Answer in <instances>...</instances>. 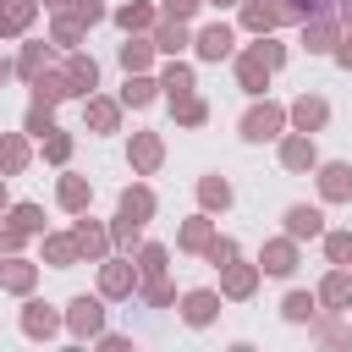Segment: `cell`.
<instances>
[{
  "label": "cell",
  "instance_id": "obj_40",
  "mask_svg": "<svg viewBox=\"0 0 352 352\" xmlns=\"http://www.w3.org/2000/svg\"><path fill=\"white\" fill-rule=\"evenodd\" d=\"M170 110H176V126H204V121H209V104H204L198 94H187V99H176Z\"/></svg>",
  "mask_w": 352,
  "mask_h": 352
},
{
  "label": "cell",
  "instance_id": "obj_53",
  "mask_svg": "<svg viewBox=\"0 0 352 352\" xmlns=\"http://www.w3.org/2000/svg\"><path fill=\"white\" fill-rule=\"evenodd\" d=\"M330 55H336V66H346V72H352V33H341V38H336V50H330Z\"/></svg>",
  "mask_w": 352,
  "mask_h": 352
},
{
  "label": "cell",
  "instance_id": "obj_47",
  "mask_svg": "<svg viewBox=\"0 0 352 352\" xmlns=\"http://www.w3.org/2000/svg\"><path fill=\"white\" fill-rule=\"evenodd\" d=\"M38 143H44V160H50V165H66V160H72V138H66V132H44Z\"/></svg>",
  "mask_w": 352,
  "mask_h": 352
},
{
  "label": "cell",
  "instance_id": "obj_36",
  "mask_svg": "<svg viewBox=\"0 0 352 352\" xmlns=\"http://www.w3.org/2000/svg\"><path fill=\"white\" fill-rule=\"evenodd\" d=\"M198 204L214 214V209H231V182L226 176H198Z\"/></svg>",
  "mask_w": 352,
  "mask_h": 352
},
{
  "label": "cell",
  "instance_id": "obj_46",
  "mask_svg": "<svg viewBox=\"0 0 352 352\" xmlns=\"http://www.w3.org/2000/svg\"><path fill=\"white\" fill-rule=\"evenodd\" d=\"M336 0H280V11H286V22H308V16H319V11H330Z\"/></svg>",
  "mask_w": 352,
  "mask_h": 352
},
{
  "label": "cell",
  "instance_id": "obj_43",
  "mask_svg": "<svg viewBox=\"0 0 352 352\" xmlns=\"http://www.w3.org/2000/svg\"><path fill=\"white\" fill-rule=\"evenodd\" d=\"M6 214H11V220L28 231V236H38V231H44V209H38V204H11Z\"/></svg>",
  "mask_w": 352,
  "mask_h": 352
},
{
  "label": "cell",
  "instance_id": "obj_30",
  "mask_svg": "<svg viewBox=\"0 0 352 352\" xmlns=\"http://www.w3.org/2000/svg\"><path fill=\"white\" fill-rule=\"evenodd\" d=\"M82 33H88V22H82L77 11H55V22H50V44L77 50V44H82Z\"/></svg>",
  "mask_w": 352,
  "mask_h": 352
},
{
  "label": "cell",
  "instance_id": "obj_23",
  "mask_svg": "<svg viewBox=\"0 0 352 352\" xmlns=\"http://www.w3.org/2000/svg\"><path fill=\"white\" fill-rule=\"evenodd\" d=\"M214 236H220V231H214V220H209V209H204V214H192V220L176 231V248H182V253H204Z\"/></svg>",
  "mask_w": 352,
  "mask_h": 352
},
{
  "label": "cell",
  "instance_id": "obj_17",
  "mask_svg": "<svg viewBox=\"0 0 352 352\" xmlns=\"http://www.w3.org/2000/svg\"><path fill=\"white\" fill-rule=\"evenodd\" d=\"M33 104H60V99H72V82H66V66H50V72H38L33 82Z\"/></svg>",
  "mask_w": 352,
  "mask_h": 352
},
{
  "label": "cell",
  "instance_id": "obj_24",
  "mask_svg": "<svg viewBox=\"0 0 352 352\" xmlns=\"http://www.w3.org/2000/svg\"><path fill=\"white\" fill-rule=\"evenodd\" d=\"M33 280H38V264H28V258L6 253V264H0V286H6V292H16V297H28V292H33Z\"/></svg>",
  "mask_w": 352,
  "mask_h": 352
},
{
  "label": "cell",
  "instance_id": "obj_25",
  "mask_svg": "<svg viewBox=\"0 0 352 352\" xmlns=\"http://www.w3.org/2000/svg\"><path fill=\"white\" fill-rule=\"evenodd\" d=\"M38 16V0H0V38L28 33V22Z\"/></svg>",
  "mask_w": 352,
  "mask_h": 352
},
{
  "label": "cell",
  "instance_id": "obj_52",
  "mask_svg": "<svg viewBox=\"0 0 352 352\" xmlns=\"http://www.w3.org/2000/svg\"><path fill=\"white\" fill-rule=\"evenodd\" d=\"M258 50H264V60H270V66H286V44H275L270 33H258Z\"/></svg>",
  "mask_w": 352,
  "mask_h": 352
},
{
  "label": "cell",
  "instance_id": "obj_27",
  "mask_svg": "<svg viewBox=\"0 0 352 352\" xmlns=\"http://www.w3.org/2000/svg\"><path fill=\"white\" fill-rule=\"evenodd\" d=\"M192 88H198V77H192V66H187V60H170V66L160 72V94H165L170 104H176V99H187Z\"/></svg>",
  "mask_w": 352,
  "mask_h": 352
},
{
  "label": "cell",
  "instance_id": "obj_26",
  "mask_svg": "<svg viewBox=\"0 0 352 352\" xmlns=\"http://www.w3.org/2000/svg\"><path fill=\"white\" fill-rule=\"evenodd\" d=\"M148 38H154V50H165V55H182V50L192 44V33H187V22H176V16H160Z\"/></svg>",
  "mask_w": 352,
  "mask_h": 352
},
{
  "label": "cell",
  "instance_id": "obj_48",
  "mask_svg": "<svg viewBox=\"0 0 352 352\" xmlns=\"http://www.w3.org/2000/svg\"><path fill=\"white\" fill-rule=\"evenodd\" d=\"M204 258H209V264H214V270H226V264H231V258H236V242H231V236H214V242H209V248H204Z\"/></svg>",
  "mask_w": 352,
  "mask_h": 352
},
{
  "label": "cell",
  "instance_id": "obj_34",
  "mask_svg": "<svg viewBox=\"0 0 352 352\" xmlns=\"http://www.w3.org/2000/svg\"><path fill=\"white\" fill-rule=\"evenodd\" d=\"M314 314H319V292H286V302H280L286 324H314Z\"/></svg>",
  "mask_w": 352,
  "mask_h": 352
},
{
  "label": "cell",
  "instance_id": "obj_55",
  "mask_svg": "<svg viewBox=\"0 0 352 352\" xmlns=\"http://www.w3.org/2000/svg\"><path fill=\"white\" fill-rule=\"evenodd\" d=\"M341 22H346V28H352V0H341Z\"/></svg>",
  "mask_w": 352,
  "mask_h": 352
},
{
  "label": "cell",
  "instance_id": "obj_14",
  "mask_svg": "<svg viewBox=\"0 0 352 352\" xmlns=\"http://www.w3.org/2000/svg\"><path fill=\"white\" fill-rule=\"evenodd\" d=\"M258 270H264V275H292V270H297V236H275V242H264Z\"/></svg>",
  "mask_w": 352,
  "mask_h": 352
},
{
  "label": "cell",
  "instance_id": "obj_54",
  "mask_svg": "<svg viewBox=\"0 0 352 352\" xmlns=\"http://www.w3.org/2000/svg\"><path fill=\"white\" fill-rule=\"evenodd\" d=\"M44 6H50V11H72V0H44Z\"/></svg>",
  "mask_w": 352,
  "mask_h": 352
},
{
  "label": "cell",
  "instance_id": "obj_7",
  "mask_svg": "<svg viewBox=\"0 0 352 352\" xmlns=\"http://www.w3.org/2000/svg\"><path fill=\"white\" fill-rule=\"evenodd\" d=\"M280 165H286V170H297V176L319 170V148H314V132H292V138H280Z\"/></svg>",
  "mask_w": 352,
  "mask_h": 352
},
{
  "label": "cell",
  "instance_id": "obj_22",
  "mask_svg": "<svg viewBox=\"0 0 352 352\" xmlns=\"http://www.w3.org/2000/svg\"><path fill=\"white\" fill-rule=\"evenodd\" d=\"M286 236H297V242L324 236V214H319L314 204H292V209H286Z\"/></svg>",
  "mask_w": 352,
  "mask_h": 352
},
{
  "label": "cell",
  "instance_id": "obj_44",
  "mask_svg": "<svg viewBox=\"0 0 352 352\" xmlns=\"http://www.w3.org/2000/svg\"><path fill=\"white\" fill-rule=\"evenodd\" d=\"M138 231H143V226H138L132 214H121V209H116V226H110V242H116V248H143V242H138Z\"/></svg>",
  "mask_w": 352,
  "mask_h": 352
},
{
  "label": "cell",
  "instance_id": "obj_50",
  "mask_svg": "<svg viewBox=\"0 0 352 352\" xmlns=\"http://www.w3.org/2000/svg\"><path fill=\"white\" fill-rule=\"evenodd\" d=\"M72 11H77V16H82V22H88V28H94V22H104V16H110V6H104V0H72Z\"/></svg>",
  "mask_w": 352,
  "mask_h": 352
},
{
  "label": "cell",
  "instance_id": "obj_58",
  "mask_svg": "<svg viewBox=\"0 0 352 352\" xmlns=\"http://www.w3.org/2000/svg\"><path fill=\"white\" fill-rule=\"evenodd\" d=\"M209 6H220V11H226V6H242V0H209Z\"/></svg>",
  "mask_w": 352,
  "mask_h": 352
},
{
  "label": "cell",
  "instance_id": "obj_28",
  "mask_svg": "<svg viewBox=\"0 0 352 352\" xmlns=\"http://www.w3.org/2000/svg\"><path fill=\"white\" fill-rule=\"evenodd\" d=\"M55 198H60V209H66V214H82V209L94 204V182H88V176H60Z\"/></svg>",
  "mask_w": 352,
  "mask_h": 352
},
{
  "label": "cell",
  "instance_id": "obj_10",
  "mask_svg": "<svg viewBox=\"0 0 352 352\" xmlns=\"http://www.w3.org/2000/svg\"><path fill=\"white\" fill-rule=\"evenodd\" d=\"M286 121H292L297 132H319V126L330 121V104H324L319 94H297V99L286 104Z\"/></svg>",
  "mask_w": 352,
  "mask_h": 352
},
{
  "label": "cell",
  "instance_id": "obj_5",
  "mask_svg": "<svg viewBox=\"0 0 352 352\" xmlns=\"http://www.w3.org/2000/svg\"><path fill=\"white\" fill-rule=\"evenodd\" d=\"M258 264H242V258H231L226 270H220V297H231V302H248L253 292H258Z\"/></svg>",
  "mask_w": 352,
  "mask_h": 352
},
{
  "label": "cell",
  "instance_id": "obj_4",
  "mask_svg": "<svg viewBox=\"0 0 352 352\" xmlns=\"http://www.w3.org/2000/svg\"><path fill=\"white\" fill-rule=\"evenodd\" d=\"M336 38H341V11H319V16L302 22V44H308V55H330Z\"/></svg>",
  "mask_w": 352,
  "mask_h": 352
},
{
  "label": "cell",
  "instance_id": "obj_42",
  "mask_svg": "<svg viewBox=\"0 0 352 352\" xmlns=\"http://www.w3.org/2000/svg\"><path fill=\"white\" fill-rule=\"evenodd\" d=\"M22 132H33V138L55 132V104H28V121H22Z\"/></svg>",
  "mask_w": 352,
  "mask_h": 352
},
{
  "label": "cell",
  "instance_id": "obj_21",
  "mask_svg": "<svg viewBox=\"0 0 352 352\" xmlns=\"http://www.w3.org/2000/svg\"><path fill=\"white\" fill-rule=\"evenodd\" d=\"M82 121H88L94 132H116V126H121V99H99V94H88V99H82Z\"/></svg>",
  "mask_w": 352,
  "mask_h": 352
},
{
  "label": "cell",
  "instance_id": "obj_1",
  "mask_svg": "<svg viewBox=\"0 0 352 352\" xmlns=\"http://www.w3.org/2000/svg\"><path fill=\"white\" fill-rule=\"evenodd\" d=\"M66 330L77 341H99V330H104V297H72L66 302Z\"/></svg>",
  "mask_w": 352,
  "mask_h": 352
},
{
  "label": "cell",
  "instance_id": "obj_49",
  "mask_svg": "<svg viewBox=\"0 0 352 352\" xmlns=\"http://www.w3.org/2000/svg\"><path fill=\"white\" fill-rule=\"evenodd\" d=\"M22 242H28V231H22V226H16L11 214H6V220H0V253H16Z\"/></svg>",
  "mask_w": 352,
  "mask_h": 352
},
{
  "label": "cell",
  "instance_id": "obj_56",
  "mask_svg": "<svg viewBox=\"0 0 352 352\" xmlns=\"http://www.w3.org/2000/svg\"><path fill=\"white\" fill-rule=\"evenodd\" d=\"M6 209H11V198H6V176H0V214H6Z\"/></svg>",
  "mask_w": 352,
  "mask_h": 352
},
{
  "label": "cell",
  "instance_id": "obj_41",
  "mask_svg": "<svg viewBox=\"0 0 352 352\" xmlns=\"http://www.w3.org/2000/svg\"><path fill=\"white\" fill-rule=\"evenodd\" d=\"M165 258H170V253H165L160 242H143V248H138V280H148V275H165Z\"/></svg>",
  "mask_w": 352,
  "mask_h": 352
},
{
  "label": "cell",
  "instance_id": "obj_20",
  "mask_svg": "<svg viewBox=\"0 0 352 352\" xmlns=\"http://www.w3.org/2000/svg\"><path fill=\"white\" fill-rule=\"evenodd\" d=\"M319 198H330V204H346V198H352V165H341V160L319 165Z\"/></svg>",
  "mask_w": 352,
  "mask_h": 352
},
{
  "label": "cell",
  "instance_id": "obj_9",
  "mask_svg": "<svg viewBox=\"0 0 352 352\" xmlns=\"http://www.w3.org/2000/svg\"><path fill=\"white\" fill-rule=\"evenodd\" d=\"M270 60H264V50L258 44H248L242 55H236V88H248V94H264V82H270Z\"/></svg>",
  "mask_w": 352,
  "mask_h": 352
},
{
  "label": "cell",
  "instance_id": "obj_11",
  "mask_svg": "<svg viewBox=\"0 0 352 352\" xmlns=\"http://www.w3.org/2000/svg\"><path fill=\"white\" fill-rule=\"evenodd\" d=\"M126 160H132V170H138V176H154V170H160V160H165V143H160V132H132V143H126Z\"/></svg>",
  "mask_w": 352,
  "mask_h": 352
},
{
  "label": "cell",
  "instance_id": "obj_32",
  "mask_svg": "<svg viewBox=\"0 0 352 352\" xmlns=\"http://www.w3.org/2000/svg\"><path fill=\"white\" fill-rule=\"evenodd\" d=\"M116 55H121V72H148V60H154V38L126 33V44H121Z\"/></svg>",
  "mask_w": 352,
  "mask_h": 352
},
{
  "label": "cell",
  "instance_id": "obj_19",
  "mask_svg": "<svg viewBox=\"0 0 352 352\" xmlns=\"http://www.w3.org/2000/svg\"><path fill=\"white\" fill-rule=\"evenodd\" d=\"M319 302H324V308H352V264H336V270L319 280Z\"/></svg>",
  "mask_w": 352,
  "mask_h": 352
},
{
  "label": "cell",
  "instance_id": "obj_45",
  "mask_svg": "<svg viewBox=\"0 0 352 352\" xmlns=\"http://www.w3.org/2000/svg\"><path fill=\"white\" fill-rule=\"evenodd\" d=\"M324 258L330 264H352V231H324Z\"/></svg>",
  "mask_w": 352,
  "mask_h": 352
},
{
  "label": "cell",
  "instance_id": "obj_2",
  "mask_svg": "<svg viewBox=\"0 0 352 352\" xmlns=\"http://www.w3.org/2000/svg\"><path fill=\"white\" fill-rule=\"evenodd\" d=\"M280 126H286V104H275V99H264V104H253V110L242 116V138H248V143L280 138Z\"/></svg>",
  "mask_w": 352,
  "mask_h": 352
},
{
  "label": "cell",
  "instance_id": "obj_15",
  "mask_svg": "<svg viewBox=\"0 0 352 352\" xmlns=\"http://www.w3.org/2000/svg\"><path fill=\"white\" fill-rule=\"evenodd\" d=\"M60 324H66V314H55V308H50V302H38V297L22 308V330H28L33 341H50Z\"/></svg>",
  "mask_w": 352,
  "mask_h": 352
},
{
  "label": "cell",
  "instance_id": "obj_18",
  "mask_svg": "<svg viewBox=\"0 0 352 352\" xmlns=\"http://www.w3.org/2000/svg\"><path fill=\"white\" fill-rule=\"evenodd\" d=\"M214 314H220V292H187L182 297V319L192 324V330H204V324H214Z\"/></svg>",
  "mask_w": 352,
  "mask_h": 352
},
{
  "label": "cell",
  "instance_id": "obj_8",
  "mask_svg": "<svg viewBox=\"0 0 352 352\" xmlns=\"http://www.w3.org/2000/svg\"><path fill=\"white\" fill-rule=\"evenodd\" d=\"M231 44H236L231 22H209V28H198V33H192V50H198V60H226V55H231Z\"/></svg>",
  "mask_w": 352,
  "mask_h": 352
},
{
  "label": "cell",
  "instance_id": "obj_37",
  "mask_svg": "<svg viewBox=\"0 0 352 352\" xmlns=\"http://www.w3.org/2000/svg\"><path fill=\"white\" fill-rule=\"evenodd\" d=\"M38 72H50V44H22V55H16V77L33 82Z\"/></svg>",
  "mask_w": 352,
  "mask_h": 352
},
{
  "label": "cell",
  "instance_id": "obj_51",
  "mask_svg": "<svg viewBox=\"0 0 352 352\" xmlns=\"http://www.w3.org/2000/svg\"><path fill=\"white\" fill-rule=\"evenodd\" d=\"M198 6H204V0H165V6H160V16H176V22H192V16H198Z\"/></svg>",
  "mask_w": 352,
  "mask_h": 352
},
{
  "label": "cell",
  "instance_id": "obj_35",
  "mask_svg": "<svg viewBox=\"0 0 352 352\" xmlns=\"http://www.w3.org/2000/svg\"><path fill=\"white\" fill-rule=\"evenodd\" d=\"M116 209H121V214H132L138 226H148V220H154V192L138 182V187H126V192H121V204H116Z\"/></svg>",
  "mask_w": 352,
  "mask_h": 352
},
{
  "label": "cell",
  "instance_id": "obj_38",
  "mask_svg": "<svg viewBox=\"0 0 352 352\" xmlns=\"http://www.w3.org/2000/svg\"><path fill=\"white\" fill-rule=\"evenodd\" d=\"M314 336H319V341H324V346H346V341H352V330H346V324H341V308H330V314H324V319H319V314H314Z\"/></svg>",
  "mask_w": 352,
  "mask_h": 352
},
{
  "label": "cell",
  "instance_id": "obj_6",
  "mask_svg": "<svg viewBox=\"0 0 352 352\" xmlns=\"http://www.w3.org/2000/svg\"><path fill=\"white\" fill-rule=\"evenodd\" d=\"M66 82H72V99H88L94 88H99V60L94 55H82V50H66Z\"/></svg>",
  "mask_w": 352,
  "mask_h": 352
},
{
  "label": "cell",
  "instance_id": "obj_39",
  "mask_svg": "<svg viewBox=\"0 0 352 352\" xmlns=\"http://www.w3.org/2000/svg\"><path fill=\"white\" fill-rule=\"evenodd\" d=\"M138 292H143V302H148V308H170V302H176V286H170L165 275H148V280H138Z\"/></svg>",
  "mask_w": 352,
  "mask_h": 352
},
{
  "label": "cell",
  "instance_id": "obj_16",
  "mask_svg": "<svg viewBox=\"0 0 352 352\" xmlns=\"http://www.w3.org/2000/svg\"><path fill=\"white\" fill-rule=\"evenodd\" d=\"M280 22H286L280 0H242V28L248 33H275Z\"/></svg>",
  "mask_w": 352,
  "mask_h": 352
},
{
  "label": "cell",
  "instance_id": "obj_13",
  "mask_svg": "<svg viewBox=\"0 0 352 352\" xmlns=\"http://www.w3.org/2000/svg\"><path fill=\"white\" fill-rule=\"evenodd\" d=\"M110 16H116L121 33H154V22H160V11H154L148 0H121Z\"/></svg>",
  "mask_w": 352,
  "mask_h": 352
},
{
  "label": "cell",
  "instance_id": "obj_31",
  "mask_svg": "<svg viewBox=\"0 0 352 352\" xmlns=\"http://www.w3.org/2000/svg\"><path fill=\"white\" fill-rule=\"evenodd\" d=\"M160 99V82L148 77V72H126V88H121V104L126 110H143V104H154Z\"/></svg>",
  "mask_w": 352,
  "mask_h": 352
},
{
  "label": "cell",
  "instance_id": "obj_57",
  "mask_svg": "<svg viewBox=\"0 0 352 352\" xmlns=\"http://www.w3.org/2000/svg\"><path fill=\"white\" fill-rule=\"evenodd\" d=\"M6 77H11V60H6V55H0V82H6Z\"/></svg>",
  "mask_w": 352,
  "mask_h": 352
},
{
  "label": "cell",
  "instance_id": "obj_3",
  "mask_svg": "<svg viewBox=\"0 0 352 352\" xmlns=\"http://www.w3.org/2000/svg\"><path fill=\"white\" fill-rule=\"evenodd\" d=\"M138 292V264L132 258H99V297H132Z\"/></svg>",
  "mask_w": 352,
  "mask_h": 352
},
{
  "label": "cell",
  "instance_id": "obj_12",
  "mask_svg": "<svg viewBox=\"0 0 352 352\" xmlns=\"http://www.w3.org/2000/svg\"><path fill=\"white\" fill-rule=\"evenodd\" d=\"M72 236H77V253H82L88 264H99V258H110V231H104L99 220H88V209H82V220L72 226Z\"/></svg>",
  "mask_w": 352,
  "mask_h": 352
},
{
  "label": "cell",
  "instance_id": "obj_29",
  "mask_svg": "<svg viewBox=\"0 0 352 352\" xmlns=\"http://www.w3.org/2000/svg\"><path fill=\"white\" fill-rule=\"evenodd\" d=\"M28 160H33L28 138H22V132H0V176H16V170H28Z\"/></svg>",
  "mask_w": 352,
  "mask_h": 352
},
{
  "label": "cell",
  "instance_id": "obj_33",
  "mask_svg": "<svg viewBox=\"0 0 352 352\" xmlns=\"http://www.w3.org/2000/svg\"><path fill=\"white\" fill-rule=\"evenodd\" d=\"M44 258H50L55 270H72V264H82V253H77V236H72V231H55V236H44Z\"/></svg>",
  "mask_w": 352,
  "mask_h": 352
}]
</instances>
